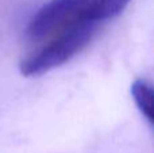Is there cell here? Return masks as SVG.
<instances>
[{"label":"cell","instance_id":"cell-1","mask_svg":"<svg viewBox=\"0 0 154 153\" xmlns=\"http://www.w3.org/2000/svg\"><path fill=\"white\" fill-rule=\"evenodd\" d=\"M131 0H50L24 30L27 48L54 42L82 52L103 23L118 16Z\"/></svg>","mask_w":154,"mask_h":153},{"label":"cell","instance_id":"cell-2","mask_svg":"<svg viewBox=\"0 0 154 153\" xmlns=\"http://www.w3.org/2000/svg\"><path fill=\"white\" fill-rule=\"evenodd\" d=\"M131 95L141 114L153 123V107H154V92L153 87L145 79H137L131 84Z\"/></svg>","mask_w":154,"mask_h":153}]
</instances>
